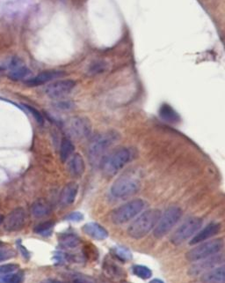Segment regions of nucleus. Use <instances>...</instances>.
<instances>
[{"label": "nucleus", "instance_id": "nucleus-15", "mask_svg": "<svg viewBox=\"0 0 225 283\" xmlns=\"http://www.w3.org/2000/svg\"><path fill=\"white\" fill-rule=\"evenodd\" d=\"M67 170L71 177L80 178L83 176L86 171V164L80 153H74L67 161Z\"/></svg>", "mask_w": 225, "mask_h": 283}, {"label": "nucleus", "instance_id": "nucleus-13", "mask_svg": "<svg viewBox=\"0 0 225 283\" xmlns=\"http://www.w3.org/2000/svg\"><path fill=\"white\" fill-rule=\"evenodd\" d=\"M64 76H65V73L63 71H45L41 74H37L36 76L27 79L25 81V84L28 87H38V86H42L50 81L56 80V79H61Z\"/></svg>", "mask_w": 225, "mask_h": 283}, {"label": "nucleus", "instance_id": "nucleus-29", "mask_svg": "<svg viewBox=\"0 0 225 283\" xmlns=\"http://www.w3.org/2000/svg\"><path fill=\"white\" fill-rule=\"evenodd\" d=\"M83 257L86 260H90V261L96 260L99 257V253H98L96 247L93 244L86 245L83 249Z\"/></svg>", "mask_w": 225, "mask_h": 283}, {"label": "nucleus", "instance_id": "nucleus-20", "mask_svg": "<svg viewBox=\"0 0 225 283\" xmlns=\"http://www.w3.org/2000/svg\"><path fill=\"white\" fill-rule=\"evenodd\" d=\"M52 211V207L47 200L39 199L35 200L31 206V213L35 218H44L50 215Z\"/></svg>", "mask_w": 225, "mask_h": 283}, {"label": "nucleus", "instance_id": "nucleus-26", "mask_svg": "<svg viewBox=\"0 0 225 283\" xmlns=\"http://www.w3.org/2000/svg\"><path fill=\"white\" fill-rule=\"evenodd\" d=\"M54 226H55V223L52 222V221H47V222H43L42 224H38L33 231L35 233L38 234V235H41V236H50L51 233H52V230H53Z\"/></svg>", "mask_w": 225, "mask_h": 283}, {"label": "nucleus", "instance_id": "nucleus-28", "mask_svg": "<svg viewBox=\"0 0 225 283\" xmlns=\"http://www.w3.org/2000/svg\"><path fill=\"white\" fill-rule=\"evenodd\" d=\"M132 272L136 276L142 280H147L153 276V271L149 267L142 265H135L132 267Z\"/></svg>", "mask_w": 225, "mask_h": 283}, {"label": "nucleus", "instance_id": "nucleus-31", "mask_svg": "<svg viewBox=\"0 0 225 283\" xmlns=\"http://www.w3.org/2000/svg\"><path fill=\"white\" fill-rule=\"evenodd\" d=\"M15 251L12 249L7 248H0V262L5 260H10L15 256Z\"/></svg>", "mask_w": 225, "mask_h": 283}, {"label": "nucleus", "instance_id": "nucleus-37", "mask_svg": "<svg viewBox=\"0 0 225 283\" xmlns=\"http://www.w3.org/2000/svg\"><path fill=\"white\" fill-rule=\"evenodd\" d=\"M17 244H18V247H19V250H20L21 255H22L23 258H25L26 260H28L30 258L29 251L26 249V247H24L23 245L21 244L20 242H19V243L17 242Z\"/></svg>", "mask_w": 225, "mask_h": 283}, {"label": "nucleus", "instance_id": "nucleus-27", "mask_svg": "<svg viewBox=\"0 0 225 283\" xmlns=\"http://www.w3.org/2000/svg\"><path fill=\"white\" fill-rule=\"evenodd\" d=\"M30 73L31 72L27 67L21 66V67H17L15 69L10 70L9 74H8V77L10 78L11 80H20L27 78L29 75Z\"/></svg>", "mask_w": 225, "mask_h": 283}, {"label": "nucleus", "instance_id": "nucleus-40", "mask_svg": "<svg viewBox=\"0 0 225 283\" xmlns=\"http://www.w3.org/2000/svg\"><path fill=\"white\" fill-rule=\"evenodd\" d=\"M123 283H129V282H125V281H124V282H123Z\"/></svg>", "mask_w": 225, "mask_h": 283}, {"label": "nucleus", "instance_id": "nucleus-7", "mask_svg": "<svg viewBox=\"0 0 225 283\" xmlns=\"http://www.w3.org/2000/svg\"><path fill=\"white\" fill-rule=\"evenodd\" d=\"M140 188L141 183L139 180L133 177H122L114 182L110 193L116 199L124 200L137 194Z\"/></svg>", "mask_w": 225, "mask_h": 283}, {"label": "nucleus", "instance_id": "nucleus-33", "mask_svg": "<svg viewBox=\"0 0 225 283\" xmlns=\"http://www.w3.org/2000/svg\"><path fill=\"white\" fill-rule=\"evenodd\" d=\"M55 107L58 110H69L74 107V104L70 101H60L55 104Z\"/></svg>", "mask_w": 225, "mask_h": 283}, {"label": "nucleus", "instance_id": "nucleus-12", "mask_svg": "<svg viewBox=\"0 0 225 283\" xmlns=\"http://www.w3.org/2000/svg\"><path fill=\"white\" fill-rule=\"evenodd\" d=\"M76 87V81L72 80H60L50 84L45 89L47 96L51 99H59L70 93Z\"/></svg>", "mask_w": 225, "mask_h": 283}, {"label": "nucleus", "instance_id": "nucleus-38", "mask_svg": "<svg viewBox=\"0 0 225 283\" xmlns=\"http://www.w3.org/2000/svg\"><path fill=\"white\" fill-rule=\"evenodd\" d=\"M149 283H165L163 280H159V279H154V280H151Z\"/></svg>", "mask_w": 225, "mask_h": 283}, {"label": "nucleus", "instance_id": "nucleus-6", "mask_svg": "<svg viewBox=\"0 0 225 283\" xmlns=\"http://www.w3.org/2000/svg\"><path fill=\"white\" fill-rule=\"evenodd\" d=\"M223 247H224V242L222 238L205 241L196 244V247L189 250L185 254V258L190 262H196L208 257L219 254Z\"/></svg>", "mask_w": 225, "mask_h": 283}, {"label": "nucleus", "instance_id": "nucleus-32", "mask_svg": "<svg viewBox=\"0 0 225 283\" xmlns=\"http://www.w3.org/2000/svg\"><path fill=\"white\" fill-rule=\"evenodd\" d=\"M23 106L24 108H26L29 111L30 113H32L33 117H34V119L36 120L37 123L43 124L44 119H43L42 114L38 110H35L33 107L29 106V105H27V104H23Z\"/></svg>", "mask_w": 225, "mask_h": 283}, {"label": "nucleus", "instance_id": "nucleus-14", "mask_svg": "<svg viewBox=\"0 0 225 283\" xmlns=\"http://www.w3.org/2000/svg\"><path fill=\"white\" fill-rule=\"evenodd\" d=\"M220 229H221L220 224H216V223L208 224L202 230H199L198 232L192 237V239L189 241V244L196 245L198 243L208 241L209 238H211L216 234H218Z\"/></svg>", "mask_w": 225, "mask_h": 283}, {"label": "nucleus", "instance_id": "nucleus-21", "mask_svg": "<svg viewBox=\"0 0 225 283\" xmlns=\"http://www.w3.org/2000/svg\"><path fill=\"white\" fill-rule=\"evenodd\" d=\"M60 246L64 249H74L81 243V239L76 234L63 233L58 237Z\"/></svg>", "mask_w": 225, "mask_h": 283}, {"label": "nucleus", "instance_id": "nucleus-11", "mask_svg": "<svg viewBox=\"0 0 225 283\" xmlns=\"http://www.w3.org/2000/svg\"><path fill=\"white\" fill-rule=\"evenodd\" d=\"M27 222V213L22 207H18L4 218L3 228L7 232H16L22 230Z\"/></svg>", "mask_w": 225, "mask_h": 283}, {"label": "nucleus", "instance_id": "nucleus-18", "mask_svg": "<svg viewBox=\"0 0 225 283\" xmlns=\"http://www.w3.org/2000/svg\"><path fill=\"white\" fill-rule=\"evenodd\" d=\"M102 269L105 275L111 280H121L125 275L123 268L110 259L104 260Z\"/></svg>", "mask_w": 225, "mask_h": 283}, {"label": "nucleus", "instance_id": "nucleus-3", "mask_svg": "<svg viewBox=\"0 0 225 283\" xmlns=\"http://www.w3.org/2000/svg\"><path fill=\"white\" fill-rule=\"evenodd\" d=\"M133 159L131 150L126 147L119 148L107 154L101 163V170L106 177H115Z\"/></svg>", "mask_w": 225, "mask_h": 283}, {"label": "nucleus", "instance_id": "nucleus-16", "mask_svg": "<svg viewBox=\"0 0 225 283\" xmlns=\"http://www.w3.org/2000/svg\"><path fill=\"white\" fill-rule=\"evenodd\" d=\"M82 230H83L84 233L86 234L87 236H89L93 239L99 240V241L106 239L109 236L107 230L97 223H88V224H85Z\"/></svg>", "mask_w": 225, "mask_h": 283}, {"label": "nucleus", "instance_id": "nucleus-34", "mask_svg": "<svg viewBox=\"0 0 225 283\" xmlns=\"http://www.w3.org/2000/svg\"><path fill=\"white\" fill-rule=\"evenodd\" d=\"M65 219L67 221H70V222H81V221L84 220L83 213H80V212H72L70 213L69 215H67L65 217Z\"/></svg>", "mask_w": 225, "mask_h": 283}, {"label": "nucleus", "instance_id": "nucleus-30", "mask_svg": "<svg viewBox=\"0 0 225 283\" xmlns=\"http://www.w3.org/2000/svg\"><path fill=\"white\" fill-rule=\"evenodd\" d=\"M20 267L17 264H5L0 266V275H5L8 273H14Z\"/></svg>", "mask_w": 225, "mask_h": 283}, {"label": "nucleus", "instance_id": "nucleus-2", "mask_svg": "<svg viewBox=\"0 0 225 283\" xmlns=\"http://www.w3.org/2000/svg\"><path fill=\"white\" fill-rule=\"evenodd\" d=\"M160 215L161 212L159 209L146 210L129 224L128 235L133 239H142L155 229Z\"/></svg>", "mask_w": 225, "mask_h": 283}, {"label": "nucleus", "instance_id": "nucleus-35", "mask_svg": "<svg viewBox=\"0 0 225 283\" xmlns=\"http://www.w3.org/2000/svg\"><path fill=\"white\" fill-rule=\"evenodd\" d=\"M72 281L73 283H96L91 278H87V277L82 276V275H76L73 278Z\"/></svg>", "mask_w": 225, "mask_h": 283}, {"label": "nucleus", "instance_id": "nucleus-36", "mask_svg": "<svg viewBox=\"0 0 225 283\" xmlns=\"http://www.w3.org/2000/svg\"><path fill=\"white\" fill-rule=\"evenodd\" d=\"M105 70V65L104 64L101 63H95V65H93L92 67H91V73H93V74H97V73H101L102 71Z\"/></svg>", "mask_w": 225, "mask_h": 283}, {"label": "nucleus", "instance_id": "nucleus-9", "mask_svg": "<svg viewBox=\"0 0 225 283\" xmlns=\"http://www.w3.org/2000/svg\"><path fill=\"white\" fill-rule=\"evenodd\" d=\"M66 129L74 139L84 140L92 134V123L87 117H71L67 122Z\"/></svg>", "mask_w": 225, "mask_h": 283}, {"label": "nucleus", "instance_id": "nucleus-19", "mask_svg": "<svg viewBox=\"0 0 225 283\" xmlns=\"http://www.w3.org/2000/svg\"><path fill=\"white\" fill-rule=\"evenodd\" d=\"M78 194H79L78 183L70 182L63 187L61 195H60V201L63 206H70L71 204L74 203Z\"/></svg>", "mask_w": 225, "mask_h": 283}, {"label": "nucleus", "instance_id": "nucleus-39", "mask_svg": "<svg viewBox=\"0 0 225 283\" xmlns=\"http://www.w3.org/2000/svg\"><path fill=\"white\" fill-rule=\"evenodd\" d=\"M3 222H4L3 215H1V214H0V225H1V224H3Z\"/></svg>", "mask_w": 225, "mask_h": 283}, {"label": "nucleus", "instance_id": "nucleus-17", "mask_svg": "<svg viewBox=\"0 0 225 283\" xmlns=\"http://www.w3.org/2000/svg\"><path fill=\"white\" fill-rule=\"evenodd\" d=\"M202 283H223L225 282V264L215 267L201 276Z\"/></svg>", "mask_w": 225, "mask_h": 283}, {"label": "nucleus", "instance_id": "nucleus-1", "mask_svg": "<svg viewBox=\"0 0 225 283\" xmlns=\"http://www.w3.org/2000/svg\"><path fill=\"white\" fill-rule=\"evenodd\" d=\"M118 140L119 134L115 131H107L94 137L88 147V157L91 165L100 166L108 149Z\"/></svg>", "mask_w": 225, "mask_h": 283}, {"label": "nucleus", "instance_id": "nucleus-23", "mask_svg": "<svg viewBox=\"0 0 225 283\" xmlns=\"http://www.w3.org/2000/svg\"><path fill=\"white\" fill-rule=\"evenodd\" d=\"M75 151V146L72 143V141L69 138H63L61 141L60 146V158L63 163H65L70 159V156H72Z\"/></svg>", "mask_w": 225, "mask_h": 283}, {"label": "nucleus", "instance_id": "nucleus-25", "mask_svg": "<svg viewBox=\"0 0 225 283\" xmlns=\"http://www.w3.org/2000/svg\"><path fill=\"white\" fill-rule=\"evenodd\" d=\"M25 274L22 271L11 273L0 276V283H23Z\"/></svg>", "mask_w": 225, "mask_h": 283}, {"label": "nucleus", "instance_id": "nucleus-22", "mask_svg": "<svg viewBox=\"0 0 225 283\" xmlns=\"http://www.w3.org/2000/svg\"><path fill=\"white\" fill-rule=\"evenodd\" d=\"M159 116L162 119L170 123H177L180 120L179 114L169 104H163L162 106L160 107Z\"/></svg>", "mask_w": 225, "mask_h": 283}, {"label": "nucleus", "instance_id": "nucleus-5", "mask_svg": "<svg viewBox=\"0 0 225 283\" xmlns=\"http://www.w3.org/2000/svg\"><path fill=\"white\" fill-rule=\"evenodd\" d=\"M182 209L178 206L167 207L160 215L159 222L153 230L156 238H162L173 229L182 216Z\"/></svg>", "mask_w": 225, "mask_h": 283}, {"label": "nucleus", "instance_id": "nucleus-10", "mask_svg": "<svg viewBox=\"0 0 225 283\" xmlns=\"http://www.w3.org/2000/svg\"><path fill=\"white\" fill-rule=\"evenodd\" d=\"M225 262V254H219L208 257L206 259L196 261V263L189 267V274L192 276H196L199 274H203L204 273L209 272L210 270L218 267L220 265Z\"/></svg>", "mask_w": 225, "mask_h": 283}, {"label": "nucleus", "instance_id": "nucleus-8", "mask_svg": "<svg viewBox=\"0 0 225 283\" xmlns=\"http://www.w3.org/2000/svg\"><path fill=\"white\" fill-rule=\"evenodd\" d=\"M202 222L199 217H190L185 220L180 226L174 231L171 237V242L174 245H180L186 240L194 237L202 228Z\"/></svg>", "mask_w": 225, "mask_h": 283}, {"label": "nucleus", "instance_id": "nucleus-24", "mask_svg": "<svg viewBox=\"0 0 225 283\" xmlns=\"http://www.w3.org/2000/svg\"><path fill=\"white\" fill-rule=\"evenodd\" d=\"M111 253H112L114 256L116 257L117 260H120V261H123V262L129 261V260L132 259V254L130 253V250L125 248V247H113L112 249H111Z\"/></svg>", "mask_w": 225, "mask_h": 283}, {"label": "nucleus", "instance_id": "nucleus-4", "mask_svg": "<svg viewBox=\"0 0 225 283\" xmlns=\"http://www.w3.org/2000/svg\"><path fill=\"white\" fill-rule=\"evenodd\" d=\"M146 207V202L141 199H136L116 207L110 213V219L113 224L122 225L127 224L137 216Z\"/></svg>", "mask_w": 225, "mask_h": 283}]
</instances>
